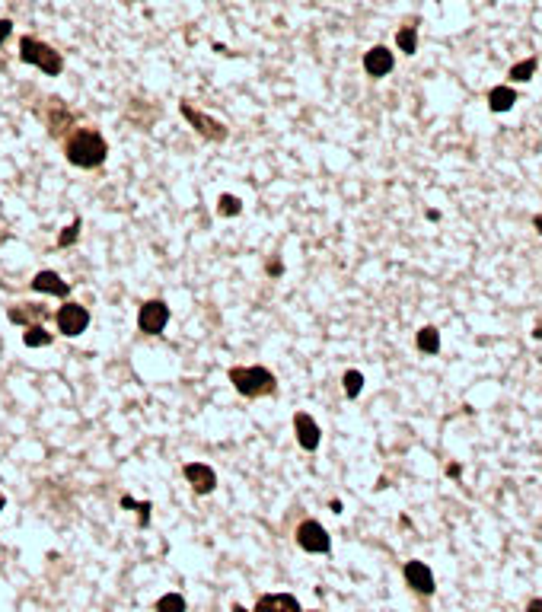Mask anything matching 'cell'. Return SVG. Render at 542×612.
Returning a JSON list of instances; mask_svg holds the SVG:
<instances>
[{
	"label": "cell",
	"instance_id": "cell-1",
	"mask_svg": "<svg viewBox=\"0 0 542 612\" xmlns=\"http://www.w3.org/2000/svg\"><path fill=\"white\" fill-rule=\"evenodd\" d=\"M61 153L77 169H99L109 160V144L96 125H74L61 138Z\"/></svg>",
	"mask_w": 542,
	"mask_h": 612
},
{
	"label": "cell",
	"instance_id": "cell-2",
	"mask_svg": "<svg viewBox=\"0 0 542 612\" xmlns=\"http://www.w3.org/2000/svg\"><path fill=\"white\" fill-rule=\"evenodd\" d=\"M226 379L243 399H265L278 389V377L269 367H230Z\"/></svg>",
	"mask_w": 542,
	"mask_h": 612
},
{
	"label": "cell",
	"instance_id": "cell-3",
	"mask_svg": "<svg viewBox=\"0 0 542 612\" xmlns=\"http://www.w3.org/2000/svg\"><path fill=\"white\" fill-rule=\"evenodd\" d=\"M19 61H23V64L39 67L45 77H61V73H64V54L54 49V45L36 39V36L19 39Z\"/></svg>",
	"mask_w": 542,
	"mask_h": 612
},
{
	"label": "cell",
	"instance_id": "cell-4",
	"mask_svg": "<svg viewBox=\"0 0 542 612\" xmlns=\"http://www.w3.org/2000/svg\"><path fill=\"white\" fill-rule=\"evenodd\" d=\"M179 112H182V118L189 121L191 128H195L198 138L211 141V144H224V141L230 138V128H226L224 121H217L214 115H208V112H201V108H195L189 99L179 102Z\"/></svg>",
	"mask_w": 542,
	"mask_h": 612
},
{
	"label": "cell",
	"instance_id": "cell-5",
	"mask_svg": "<svg viewBox=\"0 0 542 612\" xmlns=\"http://www.w3.org/2000/svg\"><path fill=\"white\" fill-rule=\"evenodd\" d=\"M54 325H58V332L64 338H77L90 329V310L77 300H64L54 310Z\"/></svg>",
	"mask_w": 542,
	"mask_h": 612
},
{
	"label": "cell",
	"instance_id": "cell-6",
	"mask_svg": "<svg viewBox=\"0 0 542 612\" xmlns=\"http://www.w3.org/2000/svg\"><path fill=\"white\" fill-rule=\"evenodd\" d=\"M293 539H297V546L303 549V552H310V555H326L328 549H332V536H328V529L322 526L319 520H310V516L297 523Z\"/></svg>",
	"mask_w": 542,
	"mask_h": 612
},
{
	"label": "cell",
	"instance_id": "cell-7",
	"mask_svg": "<svg viewBox=\"0 0 542 612\" xmlns=\"http://www.w3.org/2000/svg\"><path fill=\"white\" fill-rule=\"evenodd\" d=\"M169 316H173V312H169L166 300L141 303V310H137V332H141V335H160V332H166Z\"/></svg>",
	"mask_w": 542,
	"mask_h": 612
},
{
	"label": "cell",
	"instance_id": "cell-8",
	"mask_svg": "<svg viewBox=\"0 0 542 612\" xmlns=\"http://www.w3.org/2000/svg\"><path fill=\"white\" fill-rule=\"evenodd\" d=\"M182 475H185V481L191 485V491L198 494V498H204V494H211L217 488V472L208 466V462H185L182 466Z\"/></svg>",
	"mask_w": 542,
	"mask_h": 612
},
{
	"label": "cell",
	"instance_id": "cell-9",
	"mask_svg": "<svg viewBox=\"0 0 542 612\" xmlns=\"http://www.w3.org/2000/svg\"><path fill=\"white\" fill-rule=\"evenodd\" d=\"M29 287L36 290V294H48V297H61V300H71L74 284H71V281H64V277H61L58 271L42 268V271H39V275L29 281Z\"/></svg>",
	"mask_w": 542,
	"mask_h": 612
},
{
	"label": "cell",
	"instance_id": "cell-10",
	"mask_svg": "<svg viewBox=\"0 0 542 612\" xmlns=\"http://www.w3.org/2000/svg\"><path fill=\"white\" fill-rule=\"evenodd\" d=\"M293 434H297L300 450H306V453H316L319 450L322 431H319L316 418H313L310 412H297V414H293Z\"/></svg>",
	"mask_w": 542,
	"mask_h": 612
},
{
	"label": "cell",
	"instance_id": "cell-11",
	"mask_svg": "<svg viewBox=\"0 0 542 612\" xmlns=\"http://www.w3.org/2000/svg\"><path fill=\"white\" fill-rule=\"evenodd\" d=\"M393 67H396V54L389 51L386 45H373V49L363 54V71H367V77H373V80L393 73Z\"/></svg>",
	"mask_w": 542,
	"mask_h": 612
},
{
	"label": "cell",
	"instance_id": "cell-12",
	"mask_svg": "<svg viewBox=\"0 0 542 612\" xmlns=\"http://www.w3.org/2000/svg\"><path fill=\"white\" fill-rule=\"evenodd\" d=\"M406 583L415 593H421V596H431L434 593V574H431V568L424 561H418V559H411L406 561Z\"/></svg>",
	"mask_w": 542,
	"mask_h": 612
},
{
	"label": "cell",
	"instance_id": "cell-13",
	"mask_svg": "<svg viewBox=\"0 0 542 612\" xmlns=\"http://www.w3.org/2000/svg\"><path fill=\"white\" fill-rule=\"evenodd\" d=\"M6 316H10V322L13 325H36V322H42V319H48L51 312L45 310L42 303H13L10 310H6Z\"/></svg>",
	"mask_w": 542,
	"mask_h": 612
},
{
	"label": "cell",
	"instance_id": "cell-14",
	"mask_svg": "<svg viewBox=\"0 0 542 612\" xmlns=\"http://www.w3.org/2000/svg\"><path fill=\"white\" fill-rule=\"evenodd\" d=\"M513 102H517V90H513V86H495V90L488 93L491 112H511Z\"/></svg>",
	"mask_w": 542,
	"mask_h": 612
},
{
	"label": "cell",
	"instance_id": "cell-15",
	"mask_svg": "<svg viewBox=\"0 0 542 612\" xmlns=\"http://www.w3.org/2000/svg\"><path fill=\"white\" fill-rule=\"evenodd\" d=\"M51 342H54V332H48L42 322L26 325V329H23V345H26V348H48Z\"/></svg>",
	"mask_w": 542,
	"mask_h": 612
},
{
	"label": "cell",
	"instance_id": "cell-16",
	"mask_svg": "<svg viewBox=\"0 0 542 612\" xmlns=\"http://www.w3.org/2000/svg\"><path fill=\"white\" fill-rule=\"evenodd\" d=\"M415 345H418L421 355H441V332H437L434 325H424V329H418Z\"/></svg>",
	"mask_w": 542,
	"mask_h": 612
},
{
	"label": "cell",
	"instance_id": "cell-17",
	"mask_svg": "<svg viewBox=\"0 0 542 612\" xmlns=\"http://www.w3.org/2000/svg\"><path fill=\"white\" fill-rule=\"evenodd\" d=\"M396 49H399L402 54H408V58L418 51V29L411 23L399 26V32H396Z\"/></svg>",
	"mask_w": 542,
	"mask_h": 612
},
{
	"label": "cell",
	"instance_id": "cell-18",
	"mask_svg": "<svg viewBox=\"0 0 542 612\" xmlns=\"http://www.w3.org/2000/svg\"><path fill=\"white\" fill-rule=\"evenodd\" d=\"M536 67H539V61L536 58H526V61H517V64L507 71V77L513 80V83H530L533 77H536Z\"/></svg>",
	"mask_w": 542,
	"mask_h": 612
},
{
	"label": "cell",
	"instance_id": "cell-19",
	"mask_svg": "<svg viewBox=\"0 0 542 612\" xmlns=\"http://www.w3.org/2000/svg\"><path fill=\"white\" fill-rule=\"evenodd\" d=\"M185 609H189V603H185L182 593H163L154 603V612H185Z\"/></svg>",
	"mask_w": 542,
	"mask_h": 612
},
{
	"label": "cell",
	"instance_id": "cell-20",
	"mask_svg": "<svg viewBox=\"0 0 542 612\" xmlns=\"http://www.w3.org/2000/svg\"><path fill=\"white\" fill-rule=\"evenodd\" d=\"M80 230H84V220H80V217H74V220L61 230V236H58V243H54V246H58V249H71L74 243L80 240Z\"/></svg>",
	"mask_w": 542,
	"mask_h": 612
},
{
	"label": "cell",
	"instance_id": "cell-21",
	"mask_svg": "<svg viewBox=\"0 0 542 612\" xmlns=\"http://www.w3.org/2000/svg\"><path fill=\"white\" fill-rule=\"evenodd\" d=\"M341 389H345L348 399H358L361 389H363V373L361 370H345V377H341Z\"/></svg>",
	"mask_w": 542,
	"mask_h": 612
},
{
	"label": "cell",
	"instance_id": "cell-22",
	"mask_svg": "<svg viewBox=\"0 0 542 612\" xmlns=\"http://www.w3.org/2000/svg\"><path fill=\"white\" fill-rule=\"evenodd\" d=\"M217 214H221V217H239V214H243V201H239L236 195L224 192L221 198H217Z\"/></svg>",
	"mask_w": 542,
	"mask_h": 612
},
{
	"label": "cell",
	"instance_id": "cell-23",
	"mask_svg": "<svg viewBox=\"0 0 542 612\" xmlns=\"http://www.w3.org/2000/svg\"><path fill=\"white\" fill-rule=\"evenodd\" d=\"M121 507H125V510H141V526H147V523H150V501L121 498Z\"/></svg>",
	"mask_w": 542,
	"mask_h": 612
},
{
	"label": "cell",
	"instance_id": "cell-24",
	"mask_svg": "<svg viewBox=\"0 0 542 612\" xmlns=\"http://www.w3.org/2000/svg\"><path fill=\"white\" fill-rule=\"evenodd\" d=\"M278 612H303V606L293 593H278Z\"/></svg>",
	"mask_w": 542,
	"mask_h": 612
},
{
	"label": "cell",
	"instance_id": "cell-25",
	"mask_svg": "<svg viewBox=\"0 0 542 612\" xmlns=\"http://www.w3.org/2000/svg\"><path fill=\"white\" fill-rule=\"evenodd\" d=\"M252 612H278V593H262L256 600Z\"/></svg>",
	"mask_w": 542,
	"mask_h": 612
},
{
	"label": "cell",
	"instance_id": "cell-26",
	"mask_svg": "<svg viewBox=\"0 0 542 612\" xmlns=\"http://www.w3.org/2000/svg\"><path fill=\"white\" fill-rule=\"evenodd\" d=\"M10 36H13V23H10V19H0V49H4V42Z\"/></svg>",
	"mask_w": 542,
	"mask_h": 612
},
{
	"label": "cell",
	"instance_id": "cell-27",
	"mask_svg": "<svg viewBox=\"0 0 542 612\" xmlns=\"http://www.w3.org/2000/svg\"><path fill=\"white\" fill-rule=\"evenodd\" d=\"M281 271H284V265H281L278 258H271V262H269V275H271V277H278Z\"/></svg>",
	"mask_w": 542,
	"mask_h": 612
},
{
	"label": "cell",
	"instance_id": "cell-28",
	"mask_svg": "<svg viewBox=\"0 0 542 612\" xmlns=\"http://www.w3.org/2000/svg\"><path fill=\"white\" fill-rule=\"evenodd\" d=\"M526 612H542V596H536V600L526 603Z\"/></svg>",
	"mask_w": 542,
	"mask_h": 612
},
{
	"label": "cell",
	"instance_id": "cell-29",
	"mask_svg": "<svg viewBox=\"0 0 542 612\" xmlns=\"http://www.w3.org/2000/svg\"><path fill=\"white\" fill-rule=\"evenodd\" d=\"M459 472H463V469H459V462H450V466H447V475H453V479H456Z\"/></svg>",
	"mask_w": 542,
	"mask_h": 612
},
{
	"label": "cell",
	"instance_id": "cell-30",
	"mask_svg": "<svg viewBox=\"0 0 542 612\" xmlns=\"http://www.w3.org/2000/svg\"><path fill=\"white\" fill-rule=\"evenodd\" d=\"M533 227H536L539 233H542V214H536V217H533Z\"/></svg>",
	"mask_w": 542,
	"mask_h": 612
},
{
	"label": "cell",
	"instance_id": "cell-31",
	"mask_svg": "<svg viewBox=\"0 0 542 612\" xmlns=\"http://www.w3.org/2000/svg\"><path fill=\"white\" fill-rule=\"evenodd\" d=\"M230 612H252V609H246V606H239V603H233Z\"/></svg>",
	"mask_w": 542,
	"mask_h": 612
},
{
	"label": "cell",
	"instance_id": "cell-32",
	"mask_svg": "<svg viewBox=\"0 0 542 612\" xmlns=\"http://www.w3.org/2000/svg\"><path fill=\"white\" fill-rule=\"evenodd\" d=\"M4 507H6V498H4V494H0V514H4Z\"/></svg>",
	"mask_w": 542,
	"mask_h": 612
},
{
	"label": "cell",
	"instance_id": "cell-33",
	"mask_svg": "<svg viewBox=\"0 0 542 612\" xmlns=\"http://www.w3.org/2000/svg\"><path fill=\"white\" fill-rule=\"evenodd\" d=\"M303 612H306V609H303ZM310 612H322V609H310Z\"/></svg>",
	"mask_w": 542,
	"mask_h": 612
}]
</instances>
